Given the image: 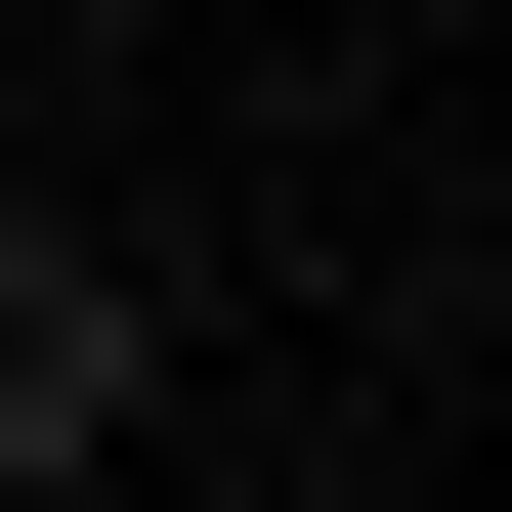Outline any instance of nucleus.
Masks as SVG:
<instances>
[{
	"label": "nucleus",
	"instance_id": "nucleus-1",
	"mask_svg": "<svg viewBox=\"0 0 512 512\" xmlns=\"http://www.w3.org/2000/svg\"><path fill=\"white\" fill-rule=\"evenodd\" d=\"M128 427H171V299H128L86 214H0V512H43V470H128Z\"/></svg>",
	"mask_w": 512,
	"mask_h": 512
}]
</instances>
